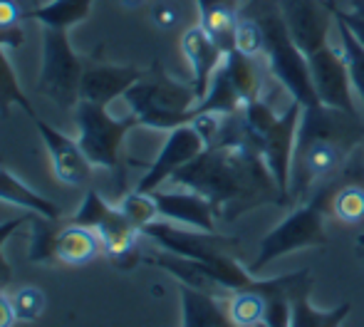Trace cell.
I'll use <instances>...</instances> for the list:
<instances>
[{
	"label": "cell",
	"instance_id": "cell-1",
	"mask_svg": "<svg viewBox=\"0 0 364 327\" xmlns=\"http://www.w3.org/2000/svg\"><path fill=\"white\" fill-rule=\"evenodd\" d=\"M168 181L206 196L216 211V218L225 221H235L240 213L263 203H290L265 159L248 144L206 146Z\"/></svg>",
	"mask_w": 364,
	"mask_h": 327
},
{
	"label": "cell",
	"instance_id": "cell-2",
	"mask_svg": "<svg viewBox=\"0 0 364 327\" xmlns=\"http://www.w3.org/2000/svg\"><path fill=\"white\" fill-rule=\"evenodd\" d=\"M362 144L364 122L360 114L325 104L302 107L290 166V203L342 176Z\"/></svg>",
	"mask_w": 364,
	"mask_h": 327
},
{
	"label": "cell",
	"instance_id": "cell-3",
	"mask_svg": "<svg viewBox=\"0 0 364 327\" xmlns=\"http://www.w3.org/2000/svg\"><path fill=\"white\" fill-rule=\"evenodd\" d=\"M240 114H243L245 122V139H248V144L265 159L270 173L278 181L280 191L290 201V166L302 107L297 102H290V107L283 114H275L273 107L263 97H258V100L248 102L240 109Z\"/></svg>",
	"mask_w": 364,
	"mask_h": 327
},
{
	"label": "cell",
	"instance_id": "cell-4",
	"mask_svg": "<svg viewBox=\"0 0 364 327\" xmlns=\"http://www.w3.org/2000/svg\"><path fill=\"white\" fill-rule=\"evenodd\" d=\"M342 176H345V173H342ZM342 176H337L335 181H327V183H322V186H317L315 191L307 196L305 203H297L288 216L260 241L258 255H255L253 263L248 265L250 273L258 275L260 270L268 268L275 258L288 255L292 250L327 245L325 213L330 211V196L337 188V183L342 181Z\"/></svg>",
	"mask_w": 364,
	"mask_h": 327
},
{
	"label": "cell",
	"instance_id": "cell-5",
	"mask_svg": "<svg viewBox=\"0 0 364 327\" xmlns=\"http://www.w3.org/2000/svg\"><path fill=\"white\" fill-rule=\"evenodd\" d=\"M124 102L129 104L139 127L171 132L181 124H191V112L198 97L191 82L183 85L164 73L159 65H154L151 73H144L127 90Z\"/></svg>",
	"mask_w": 364,
	"mask_h": 327
},
{
	"label": "cell",
	"instance_id": "cell-6",
	"mask_svg": "<svg viewBox=\"0 0 364 327\" xmlns=\"http://www.w3.org/2000/svg\"><path fill=\"white\" fill-rule=\"evenodd\" d=\"M253 18L260 20L265 33V63H268L273 77L283 85V90L290 95L292 102H297L300 107H312L320 104L317 100L315 85L310 77V65H307V55L295 45V40L290 38L288 28L283 23L278 5H268L260 10Z\"/></svg>",
	"mask_w": 364,
	"mask_h": 327
},
{
	"label": "cell",
	"instance_id": "cell-7",
	"mask_svg": "<svg viewBox=\"0 0 364 327\" xmlns=\"http://www.w3.org/2000/svg\"><path fill=\"white\" fill-rule=\"evenodd\" d=\"M77 122V141H80L85 156L92 161V166L109 168L119 178V188L124 186V156L122 146L124 139L139 122L134 114L129 117H112L109 109L102 104L80 100L75 107Z\"/></svg>",
	"mask_w": 364,
	"mask_h": 327
},
{
	"label": "cell",
	"instance_id": "cell-8",
	"mask_svg": "<svg viewBox=\"0 0 364 327\" xmlns=\"http://www.w3.org/2000/svg\"><path fill=\"white\" fill-rule=\"evenodd\" d=\"M85 75V60L75 53L68 30H43V68L38 92L63 109H75L80 102V85Z\"/></svg>",
	"mask_w": 364,
	"mask_h": 327
},
{
	"label": "cell",
	"instance_id": "cell-9",
	"mask_svg": "<svg viewBox=\"0 0 364 327\" xmlns=\"http://www.w3.org/2000/svg\"><path fill=\"white\" fill-rule=\"evenodd\" d=\"M307 65H310V77L320 104L335 107V109L350 112V114H360L355 97H352L355 87H352L350 70H347L342 50L332 48L327 43L312 55H307Z\"/></svg>",
	"mask_w": 364,
	"mask_h": 327
},
{
	"label": "cell",
	"instance_id": "cell-10",
	"mask_svg": "<svg viewBox=\"0 0 364 327\" xmlns=\"http://www.w3.org/2000/svg\"><path fill=\"white\" fill-rule=\"evenodd\" d=\"M203 149H206V139H203V134L196 129L193 122L171 129L166 141H164L161 151H159V156L149 164L146 173L136 183V191L151 193L156 188H161L164 181H168L178 168H183L188 161L196 159Z\"/></svg>",
	"mask_w": 364,
	"mask_h": 327
},
{
	"label": "cell",
	"instance_id": "cell-11",
	"mask_svg": "<svg viewBox=\"0 0 364 327\" xmlns=\"http://www.w3.org/2000/svg\"><path fill=\"white\" fill-rule=\"evenodd\" d=\"M280 15L290 38L305 55H312L330 43V28L335 23L330 3L325 0H278Z\"/></svg>",
	"mask_w": 364,
	"mask_h": 327
},
{
	"label": "cell",
	"instance_id": "cell-12",
	"mask_svg": "<svg viewBox=\"0 0 364 327\" xmlns=\"http://www.w3.org/2000/svg\"><path fill=\"white\" fill-rule=\"evenodd\" d=\"M33 124L50 154V164H53L55 176H58L63 183H68V186H85V183H90L92 161L85 156L80 141L65 136L60 129H55L53 124H48L43 117H35Z\"/></svg>",
	"mask_w": 364,
	"mask_h": 327
},
{
	"label": "cell",
	"instance_id": "cell-13",
	"mask_svg": "<svg viewBox=\"0 0 364 327\" xmlns=\"http://www.w3.org/2000/svg\"><path fill=\"white\" fill-rule=\"evenodd\" d=\"M151 196L156 201L159 218L186 228H196V231L216 233V211L206 196L191 191V188H186V191L156 188V191H151Z\"/></svg>",
	"mask_w": 364,
	"mask_h": 327
},
{
	"label": "cell",
	"instance_id": "cell-14",
	"mask_svg": "<svg viewBox=\"0 0 364 327\" xmlns=\"http://www.w3.org/2000/svg\"><path fill=\"white\" fill-rule=\"evenodd\" d=\"M141 70L129 65H109V63H90L85 65L80 85V100L92 104L109 107L117 97H124L127 90L141 77Z\"/></svg>",
	"mask_w": 364,
	"mask_h": 327
},
{
	"label": "cell",
	"instance_id": "cell-15",
	"mask_svg": "<svg viewBox=\"0 0 364 327\" xmlns=\"http://www.w3.org/2000/svg\"><path fill=\"white\" fill-rule=\"evenodd\" d=\"M181 53H183V58H186L188 68H191V87H193V92H196L198 102H201L208 85H211L213 75H216L218 68L223 65L225 53L201 25H193V28H188L186 33H183Z\"/></svg>",
	"mask_w": 364,
	"mask_h": 327
},
{
	"label": "cell",
	"instance_id": "cell-16",
	"mask_svg": "<svg viewBox=\"0 0 364 327\" xmlns=\"http://www.w3.org/2000/svg\"><path fill=\"white\" fill-rule=\"evenodd\" d=\"M330 213L337 221L350 223V226L364 223V173H360L355 154L347 164L342 181L330 196Z\"/></svg>",
	"mask_w": 364,
	"mask_h": 327
},
{
	"label": "cell",
	"instance_id": "cell-17",
	"mask_svg": "<svg viewBox=\"0 0 364 327\" xmlns=\"http://www.w3.org/2000/svg\"><path fill=\"white\" fill-rule=\"evenodd\" d=\"M181 327H240L228 315V308L216 300V295L181 285Z\"/></svg>",
	"mask_w": 364,
	"mask_h": 327
},
{
	"label": "cell",
	"instance_id": "cell-18",
	"mask_svg": "<svg viewBox=\"0 0 364 327\" xmlns=\"http://www.w3.org/2000/svg\"><path fill=\"white\" fill-rule=\"evenodd\" d=\"M100 253H105V245H102V238L95 228L77 226V223L60 228L58 241H55L58 260H63L68 265H87Z\"/></svg>",
	"mask_w": 364,
	"mask_h": 327
},
{
	"label": "cell",
	"instance_id": "cell-19",
	"mask_svg": "<svg viewBox=\"0 0 364 327\" xmlns=\"http://www.w3.org/2000/svg\"><path fill=\"white\" fill-rule=\"evenodd\" d=\"M0 201L13 203L18 208H25L28 213H35V216L43 218H53V221H60L63 218V208L55 201H50L48 196L33 191L28 183H23L13 171H8L5 166H0Z\"/></svg>",
	"mask_w": 364,
	"mask_h": 327
},
{
	"label": "cell",
	"instance_id": "cell-20",
	"mask_svg": "<svg viewBox=\"0 0 364 327\" xmlns=\"http://www.w3.org/2000/svg\"><path fill=\"white\" fill-rule=\"evenodd\" d=\"M352 305L342 303L332 310H317L310 303V285L292 295L290 305V327H342L350 315Z\"/></svg>",
	"mask_w": 364,
	"mask_h": 327
},
{
	"label": "cell",
	"instance_id": "cell-21",
	"mask_svg": "<svg viewBox=\"0 0 364 327\" xmlns=\"http://www.w3.org/2000/svg\"><path fill=\"white\" fill-rule=\"evenodd\" d=\"M95 0H50L45 5L28 10V18L38 20L43 28L70 30L90 18Z\"/></svg>",
	"mask_w": 364,
	"mask_h": 327
},
{
	"label": "cell",
	"instance_id": "cell-22",
	"mask_svg": "<svg viewBox=\"0 0 364 327\" xmlns=\"http://www.w3.org/2000/svg\"><path fill=\"white\" fill-rule=\"evenodd\" d=\"M223 70L228 73L230 82L240 92L245 104L263 97V77H260L258 58H245L238 50H230V53H225Z\"/></svg>",
	"mask_w": 364,
	"mask_h": 327
},
{
	"label": "cell",
	"instance_id": "cell-23",
	"mask_svg": "<svg viewBox=\"0 0 364 327\" xmlns=\"http://www.w3.org/2000/svg\"><path fill=\"white\" fill-rule=\"evenodd\" d=\"M198 13H201V28L216 40L223 53H230V50H233V40H235V28H238V20H240L235 5L213 3V5L198 8Z\"/></svg>",
	"mask_w": 364,
	"mask_h": 327
},
{
	"label": "cell",
	"instance_id": "cell-24",
	"mask_svg": "<svg viewBox=\"0 0 364 327\" xmlns=\"http://www.w3.org/2000/svg\"><path fill=\"white\" fill-rule=\"evenodd\" d=\"M13 107H20L30 119L38 117V112H35V107L30 104L25 90L20 87V80H18V75H15L13 65H10L8 55H5V50L0 48V117L5 119Z\"/></svg>",
	"mask_w": 364,
	"mask_h": 327
},
{
	"label": "cell",
	"instance_id": "cell-25",
	"mask_svg": "<svg viewBox=\"0 0 364 327\" xmlns=\"http://www.w3.org/2000/svg\"><path fill=\"white\" fill-rule=\"evenodd\" d=\"M263 285H265V278H263V283H260V288L240 290V293L230 295V300H228V315L233 318L235 325H240V327H255V325L265 323Z\"/></svg>",
	"mask_w": 364,
	"mask_h": 327
},
{
	"label": "cell",
	"instance_id": "cell-26",
	"mask_svg": "<svg viewBox=\"0 0 364 327\" xmlns=\"http://www.w3.org/2000/svg\"><path fill=\"white\" fill-rule=\"evenodd\" d=\"M28 18V10L15 0H0V48L20 50L25 45L23 20Z\"/></svg>",
	"mask_w": 364,
	"mask_h": 327
},
{
	"label": "cell",
	"instance_id": "cell-27",
	"mask_svg": "<svg viewBox=\"0 0 364 327\" xmlns=\"http://www.w3.org/2000/svg\"><path fill=\"white\" fill-rule=\"evenodd\" d=\"M332 18H335V15H332ZM335 25H337V35H340V50H342V55H345L347 70H350L352 87H355V92L362 97V104H364V48L357 43V38L347 30V25L342 23V20L335 18Z\"/></svg>",
	"mask_w": 364,
	"mask_h": 327
},
{
	"label": "cell",
	"instance_id": "cell-28",
	"mask_svg": "<svg viewBox=\"0 0 364 327\" xmlns=\"http://www.w3.org/2000/svg\"><path fill=\"white\" fill-rule=\"evenodd\" d=\"M30 223H33V243H30V260L33 263H48V260L58 258L55 255V241H58V221L53 218H43L30 213Z\"/></svg>",
	"mask_w": 364,
	"mask_h": 327
},
{
	"label": "cell",
	"instance_id": "cell-29",
	"mask_svg": "<svg viewBox=\"0 0 364 327\" xmlns=\"http://www.w3.org/2000/svg\"><path fill=\"white\" fill-rule=\"evenodd\" d=\"M119 208L122 213L127 216V221L132 223L134 228L144 231L149 223L159 221V208H156V201H154L151 193H144V191H129L124 193V198L119 201Z\"/></svg>",
	"mask_w": 364,
	"mask_h": 327
},
{
	"label": "cell",
	"instance_id": "cell-30",
	"mask_svg": "<svg viewBox=\"0 0 364 327\" xmlns=\"http://www.w3.org/2000/svg\"><path fill=\"white\" fill-rule=\"evenodd\" d=\"M233 50H238L245 58H263L265 53V33L263 25L253 15H240L238 28H235Z\"/></svg>",
	"mask_w": 364,
	"mask_h": 327
},
{
	"label": "cell",
	"instance_id": "cell-31",
	"mask_svg": "<svg viewBox=\"0 0 364 327\" xmlns=\"http://www.w3.org/2000/svg\"><path fill=\"white\" fill-rule=\"evenodd\" d=\"M112 203L105 201V196H102L100 191H95V188H90V191L85 193V198H82L80 208H77V213L73 216V221L70 223H77V226H87V228H97L102 221H105V216L112 211Z\"/></svg>",
	"mask_w": 364,
	"mask_h": 327
},
{
	"label": "cell",
	"instance_id": "cell-32",
	"mask_svg": "<svg viewBox=\"0 0 364 327\" xmlns=\"http://www.w3.org/2000/svg\"><path fill=\"white\" fill-rule=\"evenodd\" d=\"M15 310V318L33 323L45 313V293L40 288H20L18 293L10 298Z\"/></svg>",
	"mask_w": 364,
	"mask_h": 327
},
{
	"label": "cell",
	"instance_id": "cell-33",
	"mask_svg": "<svg viewBox=\"0 0 364 327\" xmlns=\"http://www.w3.org/2000/svg\"><path fill=\"white\" fill-rule=\"evenodd\" d=\"M30 221V213L28 216H18V218H8V221L0 223V290H5L10 283H13V265L8 263V258L3 255V245L8 241L10 236H15L20 226Z\"/></svg>",
	"mask_w": 364,
	"mask_h": 327
},
{
	"label": "cell",
	"instance_id": "cell-34",
	"mask_svg": "<svg viewBox=\"0 0 364 327\" xmlns=\"http://www.w3.org/2000/svg\"><path fill=\"white\" fill-rule=\"evenodd\" d=\"M151 20L156 28L161 30H171L178 25V10L173 8L171 3H166V0H161V3H156L151 8Z\"/></svg>",
	"mask_w": 364,
	"mask_h": 327
},
{
	"label": "cell",
	"instance_id": "cell-35",
	"mask_svg": "<svg viewBox=\"0 0 364 327\" xmlns=\"http://www.w3.org/2000/svg\"><path fill=\"white\" fill-rule=\"evenodd\" d=\"M330 10H332V15H335L337 20H342V23L347 25V30L355 35L357 43H360L362 48H364V18H360V15H355V13H350V10H340L337 5H332V3H330Z\"/></svg>",
	"mask_w": 364,
	"mask_h": 327
},
{
	"label": "cell",
	"instance_id": "cell-36",
	"mask_svg": "<svg viewBox=\"0 0 364 327\" xmlns=\"http://www.w3.org/2000/svg\"><path fill=\"white\" fill-rule=\"evenodd\" d=\"M15 320H18V318H15V310H13L10 298L0 295V327H13Z\"/></svg>",
	"mask_w": 364,
	"mask_h": 327
},
{
	"label": "cell",
	"instance_id": "cell-37",
	"mask_svg": "<svg viewBox=\"0 0 364 327\" xmlns=\"http://www.w3.org/2000/svg\"><path fill=\"white\" fill-rule=\"evenodd\" d=\"M350 13H355V15H360V18H364V0H352Z\"/></svg>",
	"mask_w": 364,
	"mask_h": 327
},
{
	"label": "cell",
	"instance_id": "cell-38",
	"mask_svg": "<svg viewBox=\"0 0 364 327\" xmlns=\"http://www.w3.org/2000/svg\"><path fill=\"white\" fill-rule=\"evenodd\" d=\"M146 0H122V5H127V8H141Z\"/></svg>",
	"mask_w": 364,
	"mask_h": 327
},
{
	"label": "cell",
	"instance_id": "cell-39",
	"mask_svg": "<svg viewBox=\"0 0 364 327\" xmlns=\"http://www.w3.org/2000/svg\"><path fill=\"white\" fill-rule=\"evenodd\" d=\"M198 3V8H203V5H213V3H233L235 5V0H196Z\"/></svg>",
	"mask_w": 364,
	"mask_h": 327
},
{
	"label": "cell",
	"instance_id": "cell-40",
	"mask_svg": "<svg viewBox=\"0 0 364 327\" xmlns=\"http://www.w3.org/2000/svg\"><path fill=\"white\" fill-rule=\"evenodd\" d=\"M255 327H270V325H265V323H260V325H255Z\"/></svg>",
	"mask_w": 364,
	"mask_h": 327
}]
</instances>
